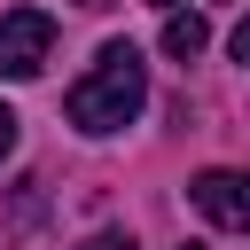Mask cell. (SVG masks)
I'll use <instances>...</instances> for the list:
<instances>
[{"label": "cell", "instance_id": "obj_1", "mask_svg": "<svg viewBox=\"0 0 250 250\" xmlns=\"http://www.w3.org/2000/svg\"><path fill=\"white\" fill-rule=\"evenodd\" d=\"M141 102H148V62H141L133 39H109V47L94 55V70L62 94V109H70L78 133H125V125L141 117Z\"/></svg>", "mask_w": 250, "mask_h": 250}, {"label": "cell", "instance_id": "obj_2", "mask_svg": "<svg viewBox=\"0 0 250 250\" xmlns=\"http://www.w3.org/2000/svg\"><path fill=\"white\" fill-rule=\"evenodd\" d=\"M55 55V16L47 8H8L0 16V78H39Z\"/></svg>", "mask_w": 250, "mask_h": 250}, {"label": "cell", "instance_id": "obj_3", "mask_svg": "<svg viewBox=\"0 0 250 250\" xmlns=\"http://www.w3.org/2000/svg\"><path fill=\"white\" fill-rule=\"evenodd\" d=\"M188 195H195V211H203L211 227H227V234H242V227H250V180H242V172L211 164V172H195V180H188Z\"/></svg>", "mask_w": 250, "mask_h": 250}, {"label": "cell", "instance_id": "obj_4", "mask_svg": "<svg viewBox=\"0 0 250 250\" xmlns=\"http://www.w3.org/2000/svg\"><path fill=\"white\" fill-rule=\"evenodd\" d=\"M203 47H211V23H203L195 8H172V16H164V55H172V62H195Z\"/></svg>", "mask_w": 250, "mask_h": 250}, {"label": "cell", "instance_id": "obj_5", "mask_svg": "<svg viewBox=\"0 0 250 250\" xmlns=\"http://www.w3.org/2000/svg\"><path fill=\"white\" fill-rule=\"evenodd\" d=\"M86 250H141V242H133V234H94Z\"/></svg>", "mask_w": 250, "mask_h": 250}, {"label": "cell", "instance_id": "obj_6", "mask_svg": "<svg viewBox=\"0 0 250 250\" xmlns=\"http://www.w3.org/2000/svg\"><path fill=\"white\" fill-rule=\"evenodd\" d=\"M8 148H16V109L0 102V156H8Z\"/></svg>", "mask_w": 250, "mask_h": 250}, {"label": "cell", "instance_id": "obj_7", "mask_svg": "<svg viewBox=\"0 0 250 250\" xmlns=\"http://www.w3.org/2000/svg\"><path fill=\"white\" fill-rule=\"evenodd\" d=\"M78 8H109V0H78Z\"/></svg>", "mask_w": 250, "mask_h": 250}, {"label": "cell", "instance_id": "obj_8", "mask_svg": "<svg viewBox=\"0 0 250 250\" xmlns=\"http://www.w3.org/2000/svg\"><path fill=\"white\" fill-rule=\"evenodd\" d=\"M148 8H180V0H148Z\"/></svg>", "mask_w": 250, "mask_h": 250}, {"label": "cell", "instance_id": "obj_9", "mask_svg": "<svg viewBox=\"0 0 250 250\" xmlns=\"http://www.w3.org/2000/svg\"><path fill=\"white\" fill-rule=\"evenodd\" d=\"M180 250H203V242H180Z\"/></svg>", "mask_w": 250, "mask_h": 250}]
</instances>
